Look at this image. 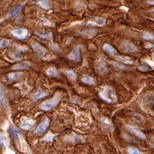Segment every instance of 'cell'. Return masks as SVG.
<instances>
[{"label": "cell", "instance_id": "f1b7e54d", "mask_svg": "<svg viewBox=\"0 0 154 154\" xmlns=\"http://www.w3.org/2000/svg\"><path fill=\"white\" fill-rule=\"evenodd\" d=\"M86 32H84L85 36L88 38H91L92 36H94V35L96 34V32L97 31L95 30H88L86 31Z\"/></svg>", "mask_w": 154, "mask_h": 154}, {"label": "cell", "instance_id": "f546056e", "mask_svg": "<svg viewBox=\"0 0 154 154\" xmlns=\"http://www.w3.org/2000/svg\"><path fill=\"white\" fill-rule=\"evenodd\" d=\"M101 122H102V125L103 126H105V127H108V128H110V127H112V124H111V122L108 118H101Z\"/></svg>", "mask_w": 154, "mask_h": 154}, {"label": "cell", "instance_id": "5bb4252c", "mask_svg": "<svg viewBox=\"0 0 154 154\" xmlns=\"http://www.w3.org/2000/svg\"><path fill=\"white\" fill-rule=\"evenodd\" d=\"M37 4L44 10H49L51 8V2L49 0H36Z\"/></svg>", "mask_w": 154, "mask_h": 154}, {"label": "cell", "instance_id": "6da1fadb", "mask_svg": "<svg viewBox=\"0 0 154 154\" xmlns=\"http://www.w3.org/2000/svg\"><path fill=\"white\" fill-rule=\"evenodd\" d=\"M99 96L108 103H114L117 101L115 91L110 86H104L102 91L99 92Z\"/></svg>", "mask_w": 154, "mask_h": 154}, {"label": "cell", "instance_id": "d590c367", "mask_svg": "<svg viewBox=\"0 0 154 154\" xmlns=\"http://www.w3.org/2000/svg\"><path fill=\"white\" fill-rule=\"evenodd\" d=\"M147 4H149V5L154 6V0H150V1H148Z\"/></svg>", "mask_w": 154, "mask_h": 154}, {"label": "cell", "instance_id": "9a60e30c", "mask_svg": "<svg viewBox=\"0 0 154 154\" xmlns=\"http://www.w3.org/2000/svg\"><path fill=\"white\" fill-rule=\"evenodd\" d=\"M103 49L106 52V53H108L111 56H115V54H117V51L115 50V49L114 48L112 45H109L108 43L104 45L103 46Z\"/></svg>", "mask_w": 154, "mask_h": 154}, {"label": "cell", "instance_id": "277c9868", "mask_svg": "<svg viewBox=\"0 0 154 154\" xmlns=\"http://www.w3.org/2000/svg\"><path fill=\"white\" fill-rule=\"evenodd\" d=\"M13 36L18 40H24L29 36V32L25 28H18L11 32Z\"/></svg>", "mask_w": 154, "mask_h": 154}, {"label": "cell", "instance_id": "52a82bcc", "mask_svg": "<svg viewBox=\"0 0 154 154\" xmlns=\"http://www.w3.org/2000/svg\"><path fill=\"white\" fill-rule=\"evenodd\" d=\"M35 125L34 121L28 119V118L25 117L21 118V123H20V127L23 129L25 130H29L32 128Z\"/></svg>", "mask_w": 154, "mask_h": 154}, {"label": "cell", "instance_id": "603a6c76", "mask_svg": "<svg viewBox=\"0 0 154 154\" xmlns=\"http://www.w3.org/2000/svg\"><path fill=\"white\" fill-rule=\"evenodd\" d=\"M46 73L50 77H55L58 74V72H57L56 68L54 67H49V68H47L46 71Z\"/></svg>", "mask_w": 154, "mask_h": 154}, {"label": "cell", "instance_id": "d4e9b609", "mask_svg": "<svg viewBox=\"0 0 154 154\" xmlns=\"http://www.w3.org/2000/svg\"><path fill=\"white\" fill-rule=\"evenodd\" d=\"M82 82L85 83V84H89V85H92L94 84V80L92 77L86 76L82 78Z\"/></svg>", "mask_w": 154, "mask_h": 154}, {"label": "cell", "instance_id": "3957f363", "mask_svg": "<svg viewBox=\"0 0 154 154\" xmlns=\"http://www.w3.org/2000/svg\"><path fill=\"white\" fill-rule=\"evenodd\" d=\"M95 69L97 72L99 74L101 75H106L108 73V67H107V64L105 59L102 57L99 58L97 60L95 63Z\"/></svg>", "mask_w": 154, "mask_h": 154}, {"label": "cell", "instance_id": "ffe728a7", "mask_svg": "<svg viewBox=\"0 0 154 154\" xmlns=\"http://www.w3.org/2000/svg\"><path fill=\"white\" fill-rule=\"evenodd\" d=\"M10 134L12 138L15 140L18 139L19 136V130L14 126H11L10 129Z\"/></svg>", "mask_w": 154, "mask_h": 154}, {"label": "cell", "instance_id": "d6a6232c", "mask_svg": "<svg viewBox=\"0 0 154 154\" xmlns=\"http://www.w3.org/2000/svg\"><path fill=\"white\" fill-rule=\"evenodd\" d=\"M8 143V140L5 137L0 136V146H4Z\"/></svg>", "mask_w": 154, "mask_h": 154}, {"label": "cell", "instance_id": "5b68a950", "mask_svg": "<svg viewBox=\"0 0 154 154\" xmlns=\"http://www.w3.org/2000/svg\"><path fill=\"white\" fill-rule=\"evenodd\" d=\"M120 50L123 53H131L137 51V47L132 43L128 41L123 42L120 46Z\"/></svg>", "mask_w": 154, "mask_h": 154}, {"label": "cell", "instance_id": "e0dca14e", "mask_svg": "<svg viewBox=\"0 0 154 154\" xmlns=\"http://www.w3.org/2000/svg\"><path fill=\"white\" fill-rule=\"evenodd\" d=\"M145 104L149 110H151V112L154 113V95L149 97V99L145 102Z\"/></svg>", "mask_w": 154, "mask_h": 154}, {"label": "cell", "instance_id": "83f0119b", "mask_svg": "<svg viewBox=\"0 0 154 154\" xmlns=\"http://www.w3.org/2000/svg\"><path fill=\"white\" fill-rule=\"evenodd\" d=\"M54 137H55V135L52 134L51 133H48L47 134H46L45 137L43 138V141H46V142H53Z\"/></svg>", "mask_w": 154, "mask_h": 154}, {"label": "cell", "instance_id": "8992f818", "mask_svg": "<svg viewBox=\"0 0 154 154\" xmlns=\"http://www.w3.org/2000/svg\"><path fill=\"white\" fill-rule=\"evenodd\" d=\"M32 47L35 53L40 57L45 56L47 53V49L44 47H42L41 45H40L36 42H32Z\"/></svg>", "mask_w": 154, "mask_h": 154}, {"label": "cell", "instance_id": "ba28073f", "mask_svg": "<svg viewBox=\"0 0 154 154\" xmlns=\"http://www.w3.org/2000/svg\"><path fill=\"white\" fill-rule=\"evenodd\" d=\"M68 58L70 60L74 61L75 62H78L81 59V56H80V52L79 47H77L73 49L71 53L68 56Z\"/></svg>", "mask_w": 154, "mask_h": 154}, {"label": "cell", "instance_id": "2e32d148", "mask_svg": "<svg viewBox=\"0 0 154 154\" xmlns=\"http://www.w3.org/2000/svg\"><path fill=\"white\" fill-rule=\"evenodd\" d=\"M22 76V73L15 72V73H9L8 75V79L9 81H17L20 79Z\"/></svg>", "mask_w": 154, "mask_h": 154}, {"label": "cell", "instance_id": "7402d4cb", "mask_svg": "<svg viewBox=\"0 0 154 154\" xmlns=\"http://www.w3.org/2000/svg\"><path fill=\"white\" fill-rule=\"evenodd\" d=\"M92 24L99 25V26H103L106 23V20L104 19L101 18V17H98L96 18L92 22H91Z\"/></svg>", "mask_w": 154, "mask_h": 154}, {"label": "cell", "instance_id": "4dcf8cb0", "mask_svg": "<svg viewBox=\"0 0 154 154\" xmlns=\"http://www.w3.org/2000/svg\"><path fill=\"white\" fill-rule=\"evenodd\" d=\"M36 34H37L39 36L42 38V39H51L52 38V34H51V32L47 33V34H41V33H36Z\"/></svg>", "mask_w": 154, "mask_h": 154}, {"label": "cell", "instance_id": "836d02e7", "mask_svg": "<svg viewBox=\"0 0 154 154\" xmlns=\"http://www.w3.org/2000/svg\"><path fill=\"white\" fill-rule=\"evenodd\" d=\"M138 69L141 71H149V67L147 65H139L138 67Z\"/></svg>", "mask_w": 154, "mask_h": 154}, {"label": "cell", "instance_id": "484cf974", "mask_svg": "<svg viewBox=\"0 0 154 154\" xmlns=\"http://www.w3.org/2000/svg\"><path fill=\"white\" fill-rule=\"evenodd\" d=\"M66 140H67V141L68 142H74V143H77V142L80 141V136H77V135L73 134V136H67V139Z\"/></svg>", "mask_w": 154, "mask_h": 154}, {"label": "cell", "instance_id": "d6986e66", "mask_svg": "<svg viewBox=\"0 0 154 154\" xmlns=\"http://www.w3.org/2000/svg\"><path fill=\"white\" fill-rule=\"evenodd\" d=\"M141 38L144 40L147 41H153L154 40V35L148 32H143L141 33Z\"/></svg>", "mask_w": 154, "mask_h": 154}, {"label": "cell", "instance_id": "cb8c5ba5", "mask_svg": "<svg viewBox=\"0 0 154 154\" xmlns=\"http://www.w3.org/2000/svg\"><path fill=\"white\" fill-rule=\"evenodd\" d=\"M23 8L22 5H18L15 6L13 10L11 11V16H15L16 15H18L19 13H20V11L21 10V9Z\"/></svg>", "mask_w": 154, "mask_h": 154}, {"label": "cell", "instance_id": "44dd1931", "mask_svg": "<svg viewBox=\"0 0 154 154\" xmlns=\"http://www.w3.org/2000/svg\"><path fill=\"white\" fill-rule=\"evenodd\" d=\"M46 96H47V94L46 92H44L42 90L40 89L35 93L34 99H36V100H38V99H41L43 97H45Z\"/></svg>", "mask_w": 154, "mask_h": 154}, {"label": "cell", "instance_id": "8fae6325", "mask_svg": "<svg viewBox=\"0 0 154 154\" xmlns=\"http://www.w3.org/2000/svg\"><path fill=\"white\" fill-rule=\"evenodd\" d=\"M0 103L5 107L6 105V91L1 84H0Z\"/></svg>", "mask_w": 154, "mask_h": 154}, {"label": "cell", "instance_id": "ac0fdd59", "mask_svg": "<svg viewBox=\"0 0 154 154\" xmlns=\"http://www.w3.org/2000/svg\"><path fill=\"white\" fill-rule=\"evenodd\" d=\"M63 74H65L68 79L71 80H75L77 78V75L72 70H63Z\"/></svg>", "mask_w": 154, "mask_h": 154}, {"label": "cell", "instance_id": "e575fe53", "mask_svg": "<svg viewBox=\"0 0 154 154\" xmlns=\"http://www.w3.org/2000/svg\"><path fill=\"white\" fill-rule=\"evenodd\" d=\"M112 65H113L114 67H115V68H118V69H121V70H122V69H125V67H124V66L121 65V64H119V63H117V62H113V63H112Z\"/></svg>", "mask_w": 154, "mask_h": 154}, {"label": "cell", "instance_id": "7a4b0ae2", "mask_svg": "<svg viewBox=\"0 0 154 154\" xmlns=\"http://www.w3.org/2000/svg\"><path fill=\"white\" fill-rule=\"evenodd\" d=\"M60 101V95L59 94H56L53 98L42 102L40 105L39 108L44 111H49L53 109L54 107L58 105L59 101Z\"/></svg>", "mask_w": 154, "mask_h": 154}, {"label": "cell", "instance_id": "1f68e13d", "mask_svg": "<svg viewBox=\"0 0 154 154\" xmlns=\"http://www.w3.org/2000/svg\"><path fill=\"white\" fill-rule=\"evenodd\" d=\"M9 45V42L7 40H1L0 41V48H5Z\"/></svg>", "mask_w": 154, "mask_h": 154}, {"label": "cell", "instance_id": "4316f807", "mask_svg": "<svg viewBox=\"0 0 154 154\" xmlns=\"http://www.w3.org/2000/svg\"><path fill=\"white\" fill-rule=\"evenodd\" d=\"M127 151L129 154H141V153H143L141 151H139L138 149H137L136 148H135V147H128V149H127Z\"/></svg>", "mask_w": 154, "mask_h": 154}, {"label": "cell", "instance_id": "9c48e42d", "mask_svg": "<svg viewBox=\"0 0 154 154\" xmlns=\"http://www.w3.org/2000/svg\"><path fill=\"white\" fill-rule=\"evenodd\" d=\"M49 123H50L49 119L48 118H46L45 120L43 122H42L41 124L37 127V128L35 130L36 133H42V132H44L47 128H48Z\"/></svg>", "mask_w": 154, "mask_h": 154}, {"label": "cell", "instance_id": "4fadbf2b", "mask_svg": "<svg viewBox=\"0 0 154 154\" xmlns=\"http://www.w3.org/2000/svg\"><path fill=\"white\" fill-rule=\"evenodd\" d=\"M30 65V63L29 62L25 61V62H22L16 64V65H14L13 67H12V69L14 71H19V70H22V69H25L27 67H29Z\"/></svg>", "mask_w": 154, "mask_h": 154}, {"label": "cell", "instance_id": "7c38bea8", "mask_svg": "<svg viewBox=\"0 0 154 154\" xmlns=\"http://www.w3.org/2000/svg\"><path fill=\"white\" fill-rule=\"evenodd\" d=\"M114 58H115V60H117L118 61L122 62H123V63L127 64V65H132V64H133V62H134L133 60H132V59L127 56H117L114 57Z\"/></svg>", "mask_w": 154, "mask_h": 154}, {"label": "cell", "instance_id": "30bf717a", "mask_svg": "<svg viewBox=\"0 0 154 154\" xmlns=\"http://www.w3.org/2000/svg\"><path fill=\"white\" fill-rule=\"evenodd\" d=\"M127 129H128V131H129L130 132H132V134H134L135 136L138 137V138H142V139H145L146 138L145 135H144L141 131H140L138 129H137L136 127L128 125V126L127 127Z\"/></svg>", "mask_w": 154, "mask_h": 154}]
</instances>
